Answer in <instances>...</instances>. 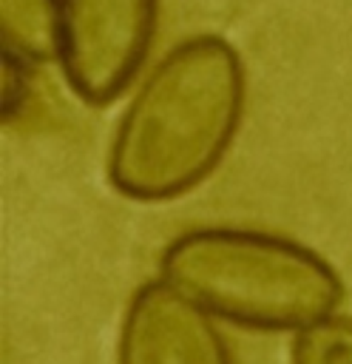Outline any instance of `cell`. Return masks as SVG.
<instances>
[{"instance_id":"6","label":"cell","mask_w":352,"mask_h":364,"mask_svg":"<svg viewBox=\"0 0 352 364\" xmlns=\"http://www.w3.org/2000/svg\"><path fill=\"white\" fill-rule=\"evenodd\" d=\"M292 364H352V318L329 316L292 338Z\"/></svg>"},{"instance_id":"3","label":"cell","mask_w":352,"mask_h":364,"mask_svg":"<svg viewBox=\"0 0 352 364\" xmlns=\"http://www.w3.org/2000/svg\"><path fill=\"white\" fill-rule=\"evenodd\" d=\"M156 0H57V65L88 105L114 102L139 74Z\"/></svg>"},{"instance_id":"2","label":"cell","mask_w":352,"mask_h":364,"mask_svg":"<svg viewBox=\"0 0 352 364\" xmlns=\"http://www.w3.org/2000/svg\"><path fill=\"white\" fill-rule=\"evenodd\" d=\"M159 279L213 318L270 333H301L335 316L343 299L338 273L315 250L241 228L176 236L162 253Z\"/></svg>"},{"instance_id":"4","label":"cell","mask_w":352,"mask_h":364,"mask_svg":"<svg viewBox=\"0 0 352 364\" xmlns=\"http://www.w3.org/2000/svg\"><path fill=\"white\" fill-rule=\"evenodd\" d=\"M116 364H233L213 316L165 279L128 301Z\"/></svg>"},{"instance_id":"5","label":"cell","mask_w":352,"mask_h":364,"mask_svg":"<svg viewBox=\"0 0 352 364\" xmlns=\"http://www.w3.org/2000/svg\"><path fill=\"white\" fill-rule=\"evenodd\" d=\"M0 46L34 68L57 60V0H0Z\"/></svg>"},{"instance_id":"7","label":"cell","mask_w":352,"mask_h":364,"mask_svg":"<svg viewBox=\"0 0 352 364\" xmlns=\"http://www.w3.org/2000/svg\"><path fill=\"white\" fill-rule=\"evenodd\" d=\"M31 71H34V65L3 54V114H6V119L20 114V108L28 102Z\"/></svg>"},{"instance_id":"1","label":"cell","mask_w":352,"mask_h":364,"mask_svg":"<svg viewBox=\"0 0 352 364\" xmlns=\"http://www.w3.org/2000/svg\"><path fill=\"white\" fill-rule=\"evenodd\" d=\"M244 114L238 51L199 34L170 48L125 108L108 151V182L136 202L196 188L230 148Z\"/></svg>"}]
</instances>
